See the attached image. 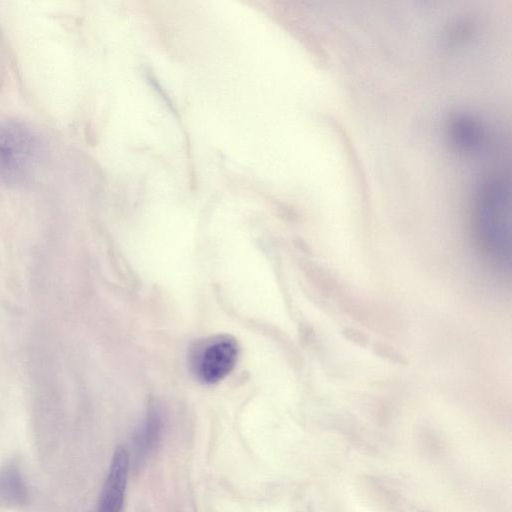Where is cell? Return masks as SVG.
<instances>
[{
	"label": "cell",
	"instance_id": "1",
	"mask_svg": "<svg viewBox=\"0 0 512 512\" xmlns=\"http://www.w3.org/2000/svg\"><path fill=\"white\" fill-rule=\"evenodd\" d=\"M510 184L502 177L484 180L476 197V222L484 246L500 260L510 257Z\"/></svg>",
	"mask_w": 512,
	"mask_h": 512
},
{
	"label": "cell",
	"instance_id": "2",
	"mask_svg": "<svg viewBox=\"0 0 512 512\" xmlns=\"http://www.w3.org/2000/svg\"><path fill=\"white\" fill-rule=\"evenodd\" d=\"M42 157L38 135L18 120L0 121V184L18 187L34 178Z\"/></svg>",
	"mask_w": 512,
	"mask_h": 512
},
{
	"label": "cell",
	"instance_id": "3",
	"mask_svg": "<svg viewBox=\"0 0 512 512\" xmlns=\"http://www.w3.org/2000/svg\"><path fill=\"white\" fill-rule=\"evenodd\" d=\"M239 345L227 334L215 335L195 343L189 351V366L195 378L213 384L225 378L235 367Z\"/></svg>",
	"mask_w": 512,
	"mask_h": 512
},
{
	"label": "cell",
	"instance_id": "4",
	"mask_svg": "<svg viewBox=\"0 0 512 512\" xmlns=\"http://www.w3.org/2000/svg\"><path fill=\"white\" fill-rule=\"evenodd\" d=\"M130 458L123 446H118L98 499L96 512H121L128 481Z\"/></svg>",
	"mask_w": 512,
	"mask_h": 512
},
{
	"label": "cell",
	"instance_id": "5",
	"mask_svg": "<svg viewBox=\"0 0 512 512\" xmlns=\"http://www.w3.org/2000/svg\"><path fill=\"white\" fill-rule=\"evenodd\" d=\"M163 432V420L158 410L150 409L132 439V460L136 468L146 463L157 449Z\"/></svg>",
	"mask_w": 512,
	"mask_h": 512
},
{
	"label": "cell",
	"instance_id": "6",
	"mask_svg": "<svg viewBox=\"0 0 512 512\" xmlns=\"http://www.w3.org/2000/svg\"><path fill=\"white\" fill-rule=\"evenodd\" d=\"M29 500V489L18 465L7 462L0 465V508H18Z\"/></svg>",
	"mask_w": 512,
	"mask_h": 512
},
{
	"label": "cell",
	"instance_id": "7",
	"mask_svg": "<svg viewBox=\"0 0 512 512\" xmlns=\"http://www.w3.org/2000/svg\"><path fill=\"white\" fill-rule=\"evenodd\" d=\"M449 135L453 144L465 152L478 150L485 140L484 127L476 118L468 114H460L452 119Z\"/></svg>",
	"mask_w": 512,
	"mask_h": 512
},
{
	"label": "cell",
	"instance_id": "8",
	"mask_svg": "<svg viewBox=\"0 0 512 512\" xmlns=\"http://www.w3.org/2000/svg\"><path fill=\"white\" fill-rule=\"evenodd\" d=\"M372 351L375 355L379 356L380 358L386 359L392 363L400 365L408 364V359L387 343H373Z\"/></svg>",
	"mask_w": 512,
	"mask_h": 512
},
{
	"label": "cell",
	"instance_id": "9",
	"mask_svg": "<svg viewBox=\"0 0 512 512\" xmlns=\"http://www.w3.org/2000/svg\"><path fill=\"white\" fill-rule=\"evenodd\" d=\"M342 335L353 344L359 347H367L369 345V336L362 330L345 327L342 330Z\"/></svg>",
	"mask_w": 512,
	"mask_h": 512
}]
</instances>
